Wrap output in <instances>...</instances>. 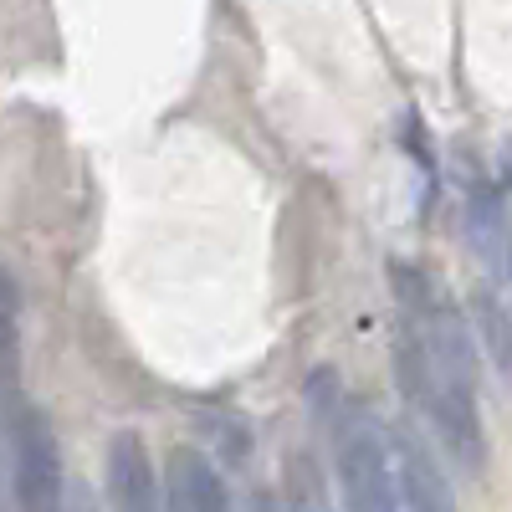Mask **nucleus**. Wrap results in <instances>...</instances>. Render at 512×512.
<instances>
[{"instance_id":"1a4fd4ad","label":"nucleus","mask_w":512,"mask_h":512,"mask_svg":"<svg viewBox=\"0 0 512 512\" xmlns=\"http://www.w3.org/2000/svg\"><path fill=\"white\" fill-rule=\"evenodd\" d=\"M67 512H98L93 492L88 487H67Z\"/></svg>"},{"instance_id":"9b49d317","label":"nucleus","mask_w":512,"mask_h":512,"mask_svg":"<svg viewBox=\"0 0 512 512\" xmlns=\"http://www.w3.org/2000/svg\"><path fill=\"white\" fill-rule=\"evenodd\" d=\"M282 512H328V507H323L318 497H292V502H287Z\"/></svg>"},{"instance_id":"9d476101","label":"nucleus","mask_w":512,"mask_h":512,"mask_svg":"<svg viewBox=\"0 0 512 512\" xmlns=\"http://www.w3.org/2000/svg\"><path fill=\"white\" fill-rule=\"evenodd\" d=\"M246 512H282V502H277L272 492H251V502H246Z\"/></svg>"},{"instance_id":"7ed1b4c3","label":"nucleus","mask_w":512,"mask_h":512,"mask_svg":"<svg viewBox=\"0 0 512 512\" xmlns=\"http://www.w3.org/2000/svg\"><path fill=\"white\" fill-rule=\"evenodd\" d=\"M11 497H16V512H67L57 436L47 415L26 400L11 405Z\"/></svg>"},{"instance_id":"39448f33","label":"nucleus","mask_w":512,"mask_h":512,"mask_svg":"<svg viewBox=\"0 0 512 512\" xmlns=\"http://www.w3.org/2000/svg\"><path fill=\"white\" fill-rule=\"evenodd\" d=\"M108 507L113 512H164V487L144 436L118 431L108 441Z\"/></svg>"},{"instance_id":"f8f14e48","label":"nucleus","mask_w":512,"mask_h":512,"mask_svg":"<svg viewBox=\"0 0 512 512\" xmlns=\"http://www.w3.org/2000/svg\"><path fill=\"white\" fill-rule=\"evenodd\" d=\"M0 512H6V507H0Z\"/></svg>"},{"instance_id":"6e6552de","label":"nucleus","mask_w":512,"mask_h":512,"mask_svg":"<svg viewBox=\"0 0 512 512\" xmlns=\"http://www.w3.org/2000/svg\"><path fill=\"white\" fill-rule=\"evenodd\" d=\"M477 323H482V344H487L492 369L512 384V318L502 313V303L492 292H477Z\"/></svg>"},{"instance_id":"f257e3e1","label":"nucleus","mask_w":512,"mask_h":512,"mask_svg":"<svg viewBox=\"0 0 512 512\" xmlns=\"http://www.w3.org/2000/svg\"><path fill=\"white\" fill-rule=\"evenodd\" d=\"M400 374H405L410 400H420L425 420L436 425L446 456L466 477H482L487 431H482V410H477V349L451 303L431 297V303L415 308Z\"/></svg>"},{"instance_id":"423d86ee","label":"nucleus","mask_w":512,"mask_h":512,"mask_svg":"<svg viewBox=\"0 0 512 512\" xmlns=\"http://www.w3.org/2000/svg\"><path fill=\"white\" fill-rule=\"evenodd\" d=\"M159 487H164V512H236L216 461L195 446L169 451V477Z\"/></svg>"},{"instance_id":"0eeeda50","label":"nucleus","mask_w":512,"mask_h":512,"mask_svg":"<svg viewBox=\"0 0 512 512\" xmlns=\"http://www.w3.org/2000/svg\"><path fill=\"white\" fill-rule=\"evenodd\" d=\"M21 379V308H16V277L0 272V395H16Z\"/></svg>"},{"instance_id":"20e7f679","label":"nucleus","mask_w":512,"mask_h":512,"mask_svg":"<svg viewBox=\"0 0 512 512\" xmlns=\"http://www.w3.org/2000/svg\"><path fill=\"white\" fill-rule=\"evenodd\" d=\"M390 466H395V492L400 512H456V492L441 472V461L431 456L425 436L415 425H400L390 441Z\"/></svg>"},{"instance_id":"f03ea898","label":"nucleus","mask_w":512,"mask_h":512,"mask_svg":"<svg viewBox=\"0 0 512 512\" xmlns=\"http://www.w3.org/2000/svg\"><path fill=\"white\" fill-rule=\"evenodd\" d=\"M313 405L333 436V472H338L344 507L349 512H400L395 466H390V446L379 436V420L359 400L338 395V379L328 374H313Z\"/></svg>"}]
</instances>
